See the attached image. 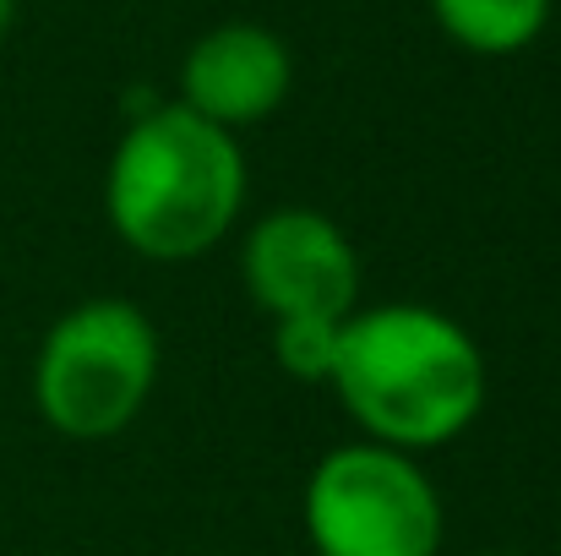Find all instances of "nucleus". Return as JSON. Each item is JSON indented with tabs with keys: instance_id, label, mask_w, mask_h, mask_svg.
Listing matches in <instances>:
<instances>
[{
	"instance_id": "nucleus-7",
	"label": "nucleus",
	"mask_w": 561,
	"mask_h": 556,
	"mask_svg": "<svg viewBox=\"0 0 561 556\" xmlns=\"http://www.w3.org/2000/svg\"><path fill=\"white\" fill-rule=\"evenodd\" d=\"M557 0H431L436 27L469 55H518L551 27Z\"/></svg>"
},
{
	"instance_id": "nucleus-2",
	"label": "nucleus",
	"mask_w": 561,
	"mask_h": 556,
	"mask_svg": "<svg viewBox=\"0 0 561 556\" xmlns=\"http://www.w3.org/2000/svg\"><path fill=\"white\" fill-rule=\"evenodd\" d=\"M245 185L240 137L175 99L126 121L104 175V213L137 257L196 262L240 224Z\"/></svg>"
},
{
	"instance_id": "nucleus-5",
	"label": "nucleus",
	"mask_w": 561,
	"mask_h": 556,
	"mask_svg": "<svg viewBox=\"0 0 561 556\" xmlns=\"http://www.w3.org/2000/svg\"><path fill=\"white\" fill-rule=\"evenodd\" d=\"M240 279L251 300L278 317H350L360 306V257L350 235L317 207H273L245 229Z\"/></svg>"
},
{
	"instance_id": "nucleus-3",
	"label": "nucleus",
	"mask_w": 561,
	"mask_h": 556,
	"mask_svg": "<svg viewBox=\"0 0 561 556\" xmlns=\"http://www.w3.org/2000/svg\"><path fill=\"white\" fill-rule=\"evenodd\" d=\"M159 387V328L142 306L99 295L55 317L33 361V404L71 442L121 436Z\"/></svg>"
},
{
	"instance_id": "nucleus-4",
	"label": "nucleus",
	"mask_w": 561,
	"mask_h": 556,
	"mask_svg": "<svg viewBox=\"0 0 561 556\" xmlns=\"http://www.w3.org/2000/svg\"><path fill=\"white\" fill-rule=\"evenodd\" d=\"M306 541L317 556H436L442 497L414 453L344 442L306 480Z\"/></svg>"
},
{
	"instance_id": "nucleus-10",
	"label": "nucleus",
	"mask_w": 561,
	"mask_h": 556,
	"mask_svg": "<svg viewBox=\"0 0 561 556\" xmlns=\"http://www.w3.org/2000/svg\"><path fill=\"white\" fill-rule=\"evenodd\" d=\"M485 556H507V552H485Z\"/></svg>"
},
{
	"instance_id": "nucleus-8",
	"label": "nucleus",
	"mask_w": 561,
	"mask_h": 556,
	"mask_svg": "<svg viewBox=\"0 0 561 556\" xmlns=\"http://www.w3.org/2000/svg\"><path fill=\"white\" fill-rule=\"evenodd\" d=\"M344 317H278L273 322V361L295 382H328L339 361Z\"/></svg>"
},
{
	"instance_id": "nucleus-6",
	"label": "nucleus",
	"mask_w": 561,
	"mask_h": 556,
	"mask_svg": "<svg viewBox=\"0 0 561 556\" xmlns=\"http://www.w3.org/2000/svg\"><path fill=\"white\" fill-rule=\"evenodd\" d=\"M289 88H295V55L262 22H218L181 60V104L234 137L278 115Z\"/></svg>"
},
{
	"instance_id": "nucleus-1",
	"label": "nucleus",
	"mask_w": 561,
	"mask_h": 556,
	"mask_svg": "<svg viewBox=\"0 0 561 556\" xmlns=\"http://www.w3.org/2000/svg\"><path fill=\"white\" fill-rule=\"evenodd\" d=\"M333 393L366 442L431 453L458 442L485 409V355L436 306H355L339 328Z\"/></svg>"
},
{
	"instance_id": "nucleus-9",
	"label": "nucleus",
	"mask_w": 561,
	"mask_h": 556,
	"mask_svg": "<svg viewBox=\"0 0 561 556\" xmlns=\"http://www.w3.org/2000/svg\"><path fill=\"white\" fill-rule=\"evenodd\" d=\"M11 27H16V0H0V44H5Z\"/></svg>"
}]
</instances>
